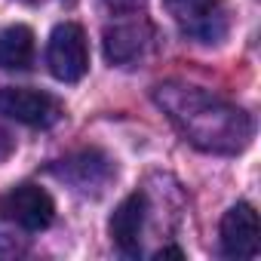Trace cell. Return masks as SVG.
Segmentation results:
<instances>
[{
	"label": "cell",
	"instance_id": "cell-5",
	"mask_svg": "<svg viewBox=\"0 0 261 261\" xmlns=\"http://www.w3.org/2000/svg\"><path fill=\"white\" fill-rule=\"evenodd\" d=\"M4 215L10 221H16L22 230H46L56 218V203L53 197L40 188V185H19L4 197Z\"/></svg>",
	"mask_w": 261,
	"mask_h": 261
},
{
	"label": "cell",
	"instance_id": "cell-4",
	"mask_svg": "<svg viewBox=\"0 0 261 261\" xmlns=\"http://www.w3.org/2000/svg\"><path fill=\"white\" fill-rule=\"evenodd\" d=\"M0 114L34 129H46L62 117V105L40 89H25V86H4L0 89Z\"/></svg>",
	"mask_w": 261,
	"mask_h": 261
},
{
	"label": "cell",
	"instance_id": "cell-13",
	"mask_svg": "<svg viewBox=\"0 0 261 261\" xmlns=\"http://www.w3.org/2000/svg\"><path fill=\"white\" fill-rule=\"evenodd\" d=\"M25 4H40V0H25Z\"/></svg>",
	"mask_w": 261,
	"mask_h": 261
},
{
	"label": "cell",
	"instance_id": "cell-6",
	"mask_svg": "<svg viewBox=\"0 0 261 261\" xmlns=\"http://www.w3.org/2000/svg\"><path fill=\"white\" fill-rule=\"evenodd\" d=\"M258 212L249 203H237L221 218V255L246 261L258 255Z\"/></svg>",
	"mask_w": 261,
	"mask_h": 261
},
{
	"label": "cell",
	"instance_id": "cell-2",
	"mask_svg": "<svg viewBox=\"0 0 261 261\" xmlns=\"http://www.w3.org/2000/svg\"><path fill=\"white\" fill-rule=\"evenodd\" d=\"M46 65L53 77L62 83L83 80V74L89 71V46H86V34L80 25L62 22L53 28L49 46H46Z\"/></svg>",
	"mask_w": 261,
	"mask_h": 261
},
{
	"label": "cell",
	"instance_id": "cell-12",
	"mask_svg": "<svg viewBox=\"0 0 261 261\" xmlns=\"http://www.w3.org/2000/svg\"><path fill=\"white\" fill-rule=\"evenodd\" d=\"M154 258H157V261H163V258H185V252H181V249H175V246H169V249H160Z\"/></svg>",
	"mask_w": 261,
	"mask_h": 261
},
{
	"label": "cell",
	"instance_id": "cell-1",
	"mask_svg": "<svg viewBox=\"0 0 261 261\" xmlns=\"http://www.w3.org/2000/svg\"><path fill=\"white\" fill-rule=\"evenodd\" d=\"M154 101L169 117V123L206 154H240L252 142V120L243 108L227 98L188 86V83H160Z\"/></svg>",
	"mask_w": 261,
	"mask_h": 261
},
{
	"label": "cell",
	"instance_id": "cell-7",
	"mask_svg": "<svg viewBox=\"0 0 261 261\" xmlns=\"http://www.w3.org/2000/svg\"><path fill=\"white\" fill-rule=\"evenodd\" d=\"M145 215H148V200L145 194H129L111 215V240L114 246L129 255V258H139L142 255V230H145Z\"/></svg>",
	"mask_w": 261,
	"mask_h": 261
},
{
	"label": "cell",
	"instance_id": "cell-3",
	"mask_svg": "<svg viewBox=\"0 0 261 261\" xmlns=\"http://www.w3.org/2000/svg\"><path fill=\"white\" fill-rule=\"evenodd\" d=\"M172 22L200 43H215L227 31V13L221 0H163Z\"/></svg>",
	"mask_w": 261,
	"mask_h": 261
},
{
	"label": "cell",
	"instance_id": "cell-11",
	"mask_svg": "<svg viewBox=\"0 0 261 261\" xmlns=\"http://www.w3.org/2000/svg\"><path fill=\"white\" fill-rule=\"evenodd\" d=\"M13 151H16V139L7 133L4 126H0V163L10 160V154H13Z\"/></svg>",
	"mask_w": 261,
	"mask_h": 261
},
{
	"label": "cell",
	"instance_id": "cell-9",
	"mask_svg": "<svg viewBox=\"0 0 261 261\" xmlns=\"http://www.w3.org/2000/svg\"><path fill=\"white\" fill-rule=\"evenodd\" d=\"M59 172H62L71 185H77L80 191H89V188L101 191V188L111 181L114 166H111V160H108L101 151H83V154L71 157Z\"/></svg>",
	"mask_w": 261,
	"mask_h": 261
},
{
	"label": "cell",
	"instance_id": "cell-8",
	"mask_svg": "<svg viewBox=\"0 0 261 261\" xmlns=\"http://www.w3.org/2000/svg\"><path fill=\"white\" fill-rule=\"evenodd\" d=\"M151 25L148 22H120L105 31V59L111 65H136L151 46Z\"/></svg>",
	"mask_w": 261,
	"mask_h": 261
},
{
	"label": "cell",
	"instance_id": "cell-10",
	"mask_svg": "<svg viewBox=\"0 0 261 261\" xmlns=\"http://www.w3.org/2000/svg\"><path fill=\"white\" fill-rule=\"evenodd\" d=\"M34 62V31L28 25H10L0 31V68L25 71Z\"/></svg>",
	"mask_w": 261,
	"mask_h": 261
}]
</instances>
